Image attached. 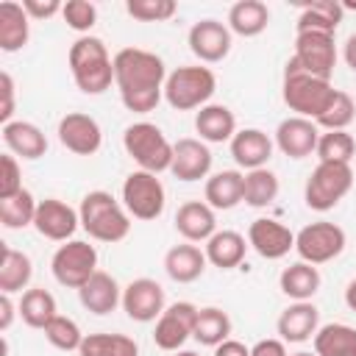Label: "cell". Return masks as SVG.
Returning a JSON list of instances; mask_svg holds the SVG:
<instances>
[{
    "mask_svg": "<svg viewBox=\"0 0 356 356\" xmlns=\"http://www.w3.org/2000/svg\"><path fill=\"white\" fill-rule=\"evenodd\" d=\"M345 303L350 312H356V278L348 281V286H345Z\"/></svg>",
    "mask_w": 356,
    "mask_h": 356,
    "instance_id": "f5cc1de1",
    "label": "cell"
},
{
    "mask_svg": "<svg viewBox=\"0 0 356 356\" xmlns=\"http://www.w3.org/2000/svg\"><path fill=\"white\" fill-rule=\"evenodd\" d=\"M295 250H298L300 261H309L314 267L325 264L345 250V231L328 220L309 222L295 234Z\"/></svg>",
    "mask_w": 356,
    "mask_h": 356,
    "instance_id": "30bf717a",
    "label": "cell"
},
{
    "mask_svg": "<svg viewBox=\"0 0 356 356\" xmlns=\"http://www.w3.org/2000/svg\"><path fill=\"white\" fill-rule=\"evenodd\" d=\"M50 270L61 286L81 289L97 273V250H95V245H89L83 239H70L53 253Z\"/></svg>",
    "mask_w": 356,
    "mask_h": 356,
    "instance_id": "9c48e42d",
    "label": "cell"
},
{
    "mask_svg": "<svg viewBox=\"0 0 356 356\" xmlns=\"http://www.w3.org/2000/svg\"><path fill=\"white\" fill-rule=\"evenodd\" d=\"M231 317L228 312H222L220 306H206L197 312V323H195V339L200 345H209V348H217L220 342L231 339Z\"/></svg>",
    "mask_w": 356,
    "mask_h": 356,
    "instance_id": "d590c367",
    "label": "cell"
},
{
    "mask_svg": "<svg viewBox=\"0 0 356 356\" xmlns=\"http://www.w3.org/2000/svg\"><path fill=\"white\" fill-rule=\"evenodd\" d=\"M36 209H39L36 197H33L28 189H22V192H17V195L0 200V222H3V228H8V231L33 225Z\"/></svg>",
    "mask_w": 356,
    "mask_h": 356,
    "instance_id": "74e56055",
    "label": "cell"
},
{
    "mask_svg": "<svg viewBox=\"0 0 356 356\" xmlns=\"http://www.w3.org/2000/svg\"><path fill=\"white\" fill-rule=\"evenodd\" d=\"M245 253H248V239L239 231H231V228L217 231L206 242V259H209V264H214L220 270L239 267L245 261Z\"/></svg>",
    "mask_w": 356,
    "mask_h": 356,
    "instance_id": "83f0119b",
    "label": "cell"
},
{
    "mask_svg": "<svg viewBox=\"0 0 356 356\" xmlns=\"http://www.w3.org/2000/svg\"><path fill=\"white\" fill-rule=\"evenodd\" d=\"M211 170V150L203 139H192V136H184L172 145V164H170V172L178 178V181H200L206 178Z\"/></svg>",
    "mask_w": 356,
    "mask_h": 356,
    "instance_id": "d6986e66",
    "label": "cell"
},
{
    "mask_svg": "<svg viewBox=\"0 0 356 356\" xmlns=\"http://www.w3.org/2000/svg\"><path fill=\"white\" fill-rule=\"evenodd\" d=\"M175 356H200L197 350H175Z\"/></svg>",
    "mask_w": 356,
    "mask_h": 356,
    "instance_id": "db71d44e",
    "label": "cell"
},
{
    "mask_svg": "<svg viewBox=\"0 0 356 356\" xmlns=\"http://www.w3.org/2000/svg\"><path fill=\"white\" fill-rule=\"evenodd\" d=\"M214 92H217V78L209 67H200V64L178 67L164 81V100L175 111L203 108V106H209Z\"/></svg>",
    "mask_w": 356,
    "mask_h": 356,
    "instance_id": "5b68a950",
    "label": "cell"
},
{
    "mask_svg": "<svg viewBox=\"0 0 356 356\" xmlns=\"http://www.w3.org/2000/svg\"><path fill=\"white\" fill-rule=\"evenodd\" d=\"M58 142L75 153V156H92L100 150L103 145V131L97 125L95 117L83 114V111H70L58 120Z\"/></svg>",
    "mask_w": 356,
    "mask_h": 356,
    "instance_id": "4fadbf2b",
    "label": "cell"
},
{
    "mask_svg": "<svg viewBox=\"0 0 356 356\" xmlns=\"http://www.w3.org/2000/svg\"><path fill=\"white\" fill-rule=\"evenodd\" d=\"M206 203L214 211H228L242 203L245 197V172L239 170H220L206 178Z\"/></svg>",
    "mask_w": 356,
    "mask_h": 356,
    "instance_id": "484cf974",
    "label": "cell"
},
{
    "mask_svg": "<svg viewBox=\"0 0 356 356\" xmlns=\"http://www.w3.org/2000/svg\"><path fill=\"white\" fill-rule=\"evenodd\" d=\"M42 331H44L47 342L53 348H58V350H78L81 342H83V337H86V334H81L78 323L70 320V317H64V314H56Z\"/></svg>",
    "mask_w": 356,
    "mask_h": 356,
    "instance_id": "b9f144b4",
    "label": "cell"
},
{
    "mask_svg": "<svg viewBox=\"0 0 356 356\" xmlns=\"http://www.w3.org/2000/svg\"><path fill=\"white\" fill-rule=\"evenodd\" d=\"M312 339L317 356H356V328L345 323L320 325Z\"/></svg>",
    "mask_w": 356,
    "mask_h": 356,
    "instance_id": "d6a6232c",
    "label": "cell"
},
{
    "mask_svg": "<svg viewBox=\"0 0 356 356\" xmlns=\"http://www.w3.org/2000/svg\"><path fill=\"white\" fill-rule=\"evenodd\" d=\"M3 142L11 156L28 159V161L42 159L47 153V136L42 134L39 125L25 120H11L8 125H3Z\"/></svg>",
    "mask_w": 356,
    "mask_h": 356,
    "instance_id": "cb8c5ba5",
    "label": "cell"
},
{
    "mask_svg": "<svg viewBox=\"0 0 356 356\" xmlns=\"http://www.w3.org/2000/svg\"><path fill=\"white\" fill-rule=\"evenodd\" d=\"M195 131L200 134L203 142H211V145H222V142H231L234 134H236V117L228 106H220V103H209L203 108H197L195 114Z\"/></svg>",
    "mask_w": 356,
    "mask_h": 356,
    "instance_id": "4316f807",
    "label": "cell"
},
{
    "mask_svg": "<svg viewBox=\"0 0 356 356\" xmlns=\"http://www.w3.org/2000/svg\"><path fill=\"white\" fill-rule=\"evenodd\" d=\"M317 139H320V128L314 120L306 117H286L278 122L275 128V145L284 156L289 159H306L317 150Z\"/></svg>",
    "mask_w": 356,
    "mask_h": 356,
    "instance_id": "ac0fdd59",
    "label": "cell"
},
{
    "mask_svg": "<svg viewBox=\"0 0 356 356\" xmlns=\"http://www.w3.org/2000/svg\"><path fill=\"white\" fill-rule=\"evenodd\" d=\"M231 156L242 170H261L273 159V139L259 128H242L231 139Z\"/></svg>",
    "mask_w": 356,
    "mask_h": 356,
    "instance_id": "44dd1931",
    "label": "cell"
},
{
    "mask_svg": "<svg viewBox=\"0 0 356 356\" xmlns=\"http://www.w3.org/2000/svg\"><path fill=\"white\" fill-rule=\"evenodd\" d=\"M275 328L284 342H306L320 328V312L312 300H295L292 306H286L281 312Z\"/></svg>",
    "mask_w": 356,
    "mask_h": 356,
    "instance_id": "7402d4cb",
    "label": "cell"
},
{
    "mask_svg": "<svg viewBox=\"0 0 356 356\" xmlns=\"http://www.w3.org/2000/svg\"><path fill=\"white\" fill-rule=\"evenodd\" d=\"M122 147L125 153L139 164L145 172H164L172 164V145L167 142L164 131L153 122H134L122 134Z\"/></svg>",
    "mask_w": 356,
    "mask_h": 356,
    "instance_id": "8992f818",
    "label": "cell"
},
{
    "mask_svg": "<svg viewBox=\"0 0 356 356\" xmlns=\"http://www.w3.org/2000/svg\"><path fill=\"white\" fill-rule=\"evenodd\" d=\"M314 153L320 161L350 164V159L356 156V139L348 131H325V134H320Z\"/></svg>",
    "mask_w": 356,
    "mask_h": 356,
    "instance_id": "ab89813d",
    "label": "cell"
},
{
    "mask_svg": "<svg viewBox=\"0 0 356 356\" xmlns=\"http://www.w3.org/2000/svg\"><path fill=\"white\" fill-rule=\"evenodd\" d=\"M353 189V170L350 164H334V161H320L312 175L306 178L303 186V200L314 211H328L334 209L348 192Z\"/></svg>",
    "mask_w": 356,
    "mask_h": 356,
    "instance_id": "52a82bcc",
    "label": "cell"
},
{
    "mask_svg": "<svg viewBox=\"0 0 356 356\" xmlns=\"http://www.w3.org/2000/svg\"><path fill=\"white\" fill-rule=\"evenodd\" d=\"M278 286L292 300H312L314 292L320 289V270L309 261H295V264L284 267Z\"/></svg>",
    "mask_w": 356,
    "mask_h": 356,
    "instance_id": "1f68e13d",
    "label": "cell"
},
{
    "mask_svg": "<svg viewBox=\"0 0 356 356\" xmlns=\"http://www.w3.org/2000/svg\"><path fill=\"white\" fill-rule=\"evenodd\" d=\"M342 56H345V64L356 72V33H350L348 36V42H345V50H342Z\"/></svg>",
    "mask_w": 356,
    "mask_h": 356,
    "instance_id": "816d5d0a",
    "label": "cell"
},
{
    "mask_svg": "<svg viewBox=\"0 0 356 356\" xmlns=\"http://www.w3.org/2000/svg\"><path fill=\"white\" fill-rule=\"evenodd\" d=\"M334 86L331 81L325 78H317V75H309L306 70H300L292 58L286 61L284 67V86H281V95H284V103L298 111V117H306V120H317L328 103L334 100Z\"/></svg>",
    "mask_w": 356,
    "mask_h": 356,
    "instance_id": "277c9868",
    "label": "cell"
},
{
    "mask_svg": "<svg viewBox=\"0 0 356 356\" xmlns=\"http://www.w3.org/2000/svg\"><path fill=\"white\" fill-rule=\"evenodd\" d=\"M278 197V175L267 167L245 172V203L253 209H264Z\"/></svg>",
    "mask_w": 356,
    "mask_h": 356,
    "instance_id": "f35d334b",
    "label": "cell"
},
{
    "mask_svg": "<svg viewBox=\"0 0 356 356\" xmlns=\"http://www.w3.org/2000/svg\"><path fill=\"white\" fill-rule=\"evenodd\" d=\"M167 67L161 56L142 47H122L114 53V83L120 100L134 114H147L164 97Z\"/></svg>",
    "mask_w": 356,
    "mask_h": 356,
    "instance_id": "6da1fadb",
    "label": "cell"
},
{
    "mask_svg": "<svg viewBox=\"0 0 356 356\" xmlns=\"http://www.w3.org/2000/svg\"><path fill=\"white\" fill-rule=\"evenodd\" d=\"M78 225H81L78 211L72 206H67L64 200H58V197L39 200V209H36V217H33V228L44 239H50V242H70Z\"/></svg>",
    "mask_w": 356,
    "mask_h": 356,
    "instance_id": "2e32d148",
    "label": "cell"
},
{
    "mask_svg": "<svg viewBox=\"0 0 356 356\" xmlns=\"http://www.w3.org/2000/svg\"><path fill=\"white\" fill-rule=\"evenodd\" d=\"M67 64L75 86L83 95H103L114 83V58L97 36H78L70 44Z\"/></svg>",
    "mask_w": 356,
    "mask_h": 356,
    "instance_id": "7a4b0ae2",
    "label": "cell"
},
{
    "mask_svg": "<svg viewBox=\"0 0 356 356\" xmlns=\"http://www.w3.org/2000/svg\"><path fill=\"white\" fill-rule=\"evenodd\" d=\"M186 44L203 64H217L231 53V28L220 19H200L189 28Z\"/></svg>",
    "mask_w": 356,
    "mask_h": 356,
    "instance_id": "9a60e30c",
    "label": "cell"
},
{
    "mask_svg": "<svg viewBox=\"0 0 356 356\" xmlns=\"http://www.w3.org/2000/svg\"><path fill=\"white\" fill-rule=\"evenodd\" d=\"M214 356H250V348L236 339H225L214 348Z\"/></svg>",
    "mask_w": 356,
    "mask_h": 356,
    "instance_id": "681fc988",
    "label": "cell"
},
{
    "mask_svg": "<svg viewBox=\"0 0 356 356\" xmlns=\"http://www.w3.org/2000/svg\"><path fill=\"white\" fill-rule=\"evenodd\" d=\"M61 17H64L67 28H72V31L89 36V31H92L95 22H97V8H95V3H89V0H67L64 8H61Z\"/></svg>",
    "mask_w": 356,
    "mask_h": 356,
    "instance_id": "ee69618b",
    "label": "cell"
},
{
    "mask_svg": "<svg viewBox=\"0 0 356 356\" xmlns=\"http://www.w3.org/2000/svg\"><path fill=\"white\" fill-rule=\"evenodd\" d=\"M14 309H19V306H14V300H11V295H0V331H8L11 328V323H14Z\"/></svg>",
    "mask_w": 356,
    "mask_h": 356,
    "instance_id": "f907efd6",
    "label": "cell"
},
{
    "mask_svg": "<svg viewBox=\"0 0 356 356\" xmlns=\"http://www.w3.org/2000/svg\"><path fill=\"white\" fill-rule=\"evenodd\" d=\"M209 259H206V250H200L195 242H184V245H175L167 250L164 256V273L175 281V284H192L203 275Z\"/></svg>",
    "mask_w": 356,
    "mask_h": 356,
    "instance_id": "d4e9b609",
    "label": "cell"
},
{
    "mask_svg": "<svg viewBox=\"0 0 356 356\" xmlns=\"http://www.w3.org/2000/svg\"><path fill=\"white\" fill-rule=\"evenodd\" d=\"M356 117V103L348 92L337 89L334 92V100L328 103V108L314 120L317 128H325V131H348V125L353 122Z\"/></svg>",
    "mask_w": 356,
    "mask_h": 356,
    "instance_id": "60d3db41",
    "label": "cell"
},
{
    "mask_svg": "<svg viewBox=\"0 0 356 356\" xmlns=\"http://www.w3.org/2000/svg\"><path fill=\"white\" fill-rule=\"evenodd\" d=\"M292 61L306 70L309 75L325 78L331 81L334 67H337V44H334V33H317V31H306L295 36V53Z\"/></svg>",
    "mask_w": 356,
    "mask_h": 356,
    "instance_id": "8fae6325",
    "label": "cell"
},
{
    "mask_svg": "<svg viewBox=\"0 0 356 356\" xmlns=\"http://www.w3.org/2000/svg\"><path fill=\"white\" fill-rule=\"evenodd\" d=\"M28 14L22 8V3L6 0L0 3V50L3 53H17L28 44L31 28H28Z\"/></svg>",
    "mask_w": 356,
    "mask_h": 356,
    "instance_id": "f1b7e54d",
    "label": "cell"
},
{
    "mask_svg": "<svg viewBox=\"0 0 356 356\" xmlns=\"http://www.w3.org/2000/svg\"><path fill=\"white\" fill-rule=\"evenodd\" d=\"M78 217H81V228L97 242L114 245L131 234V217H128L125 206L106 189L86 192L81 200Z\"/></svg>",
    "mask_w": 356,
    "mask_h": 356,
    "instance_id": "3957f363",
    "label": "cell"
},
{
    "mask_svg": "<svg viewBox=\"0 0 356 356\" xmlns=\"http://www.w3.org/2000/svg\"><path fill=\"white\" fill-rule=\"evenodd\" d=\"M248 245L261 256V259H284L292 248H295V234L278 222V220H270V217H259L250 222L248 228Z\"/></svg>",
    "mask_w": 356,
    "mask_h": 356,
    "instance_id": "e0dca14e",
    "label": "cell"
},
{
    "mask_svg": "<svg viewBox=\"0 0 356 356\" xmlns=\"http://www.w3.org/2000/svg\"><path fill=\"white\" fill-rule=\"evenodd\" d=\"M292 356H317V353H309V350H298V353H292Z\"/></svg>",
    "mask_w": 356,
    "mask_h": 356,
    "instance_id": "9f6ffc18",
    "label": "cell"
},
{
    "mask_svg": "<svg viewBox=\"0 0 356 356\" xmlns=\"http://www.w3.org/2000/svg\"><path fill=\"white\" fill-rule=\"evenodd\" d=\"M17 312H19L22 323L31 325V328H44V325L58 314V309H56V298H53L44 286L25 289Z\"/></svg>",
    "mask_w": 356,
    "mask_h": 356,
    "instance_id": "e575fe53",
    "label": "cell"
},
{
    "mask_svg": "<svg viewBox=\"0 0 356 356\" xmlns=\"http://www.w3.org/2000/svg\"><path fill=\"white\" fill-rule=\"evenodd\" d=\"M270 22V8L261 0H239L228 8V28L245 39L259 36Z\"/></svg>",
    "mask_w": 356,
    "mask_h": 356,
    "instance_id": "4dcf8cb0",
    "label": "cell"
},
{
    "mask_svg": "<svg viewBox=\"0 0 356 356\" xmlns=\"http://www.w3.org/2000/svg\"><path fill=\"white\" fill-rule=\"evenodd\" d=\"M33 275V264L28 259V253L14 250V248H3V261H0V289L6 295L22 292L31 284Z\"/></svg>",
    "mask_w": 356,
    "mask_h": 356,
    "instance_id": "836d02e7",
    "label": "cell"
},
{
    "mask_svg": "<svg viewBox=\"0 0 356 356\" xmlns=\"http://www.w3.org/2000/svg\"><path fill=\"white\" fill-rule=\"evenodd\" d=\"M175 231L186 242H209L217 234L214 209L206 200H186L175 211Z\"/></svg>",
    "mask_w": 356,
    "mask_h": 356,
    "instance_id": "ffe728a7",
    "label": "cell"
},
{
    "mask_svg": "<svg viewBox=\"0 0 356 356\" xmlns=\"http://www.w3.org/2000/svg\"><path fill=\"white\" fill-rule=\"evenodd\" d=\"M342 8H356V0H348V3H342Z\"/></svg>",
    "mask_w": 356,
    "mask_h": 356,
    "instance_id": "11a10c76",
    "label": "cell"
},
{
    "mask_svg": "<svg viewBox=\"0 0 356 356\" xmlns=\"http://www.w3.org/2000/svg\"><path fill=\"white\" fill-rule=\"evenodd\" d=\"M22 189H25V186H22L19 161H17V156L6 153V156L0 159V200L17 195V192H22Z\"/></svg>",
    "mask_w": 356,
    "mask_h": 356,
    "instance_id": "f6af8a7d",
    "label": "cell"
},
{
    "mask_svg": "<svg viewBox=\"0 0 356 356\" xmlns=\"http://www.w3.org/2000/svg\"><path fill=\"white\" fill-rule=\"evenodd\" d=\"M342 17H345V8L339 0H314L300 8V17L295 25H298V33H306V31L334 33L339 28Z\"/></svg>",
    "mask_w": 356,
    "mask_h": 356,
    "instance_id": "f546056e",
    "label": "cell"
},
{
    "mask_svg": "<svg viewBox=\"0 0 356 356\" xmlns=\"http://www.w3.org/2000/svg\"><path fill=\"white\" fill-rule=\"evenodd\" d=\"M197 306L189 303V300H178V303H170L161 317L156 320V328H153V342L156 348L161 350H181V345L195 334V323H197Z\"/></svg>",
    "mask_w": 356,
    "mask_h": 356,
    "instance_id": "7c38bea8",
    "label": "cell"
},
{
    "mask_svg": "<svg viewBox=\"0 0 356 356\" xmlns=\"http://www.w3.org/2000/svg\"><path fill=\"white\" fill-rule=\"evenodd\" d=\"M122 206L136 220H156L167 206V192L159 175L134 170L122 181Z\"/></svg>",
    "mask_w": 356,
    "mask_h": 356,
    "instance_id": "ba28073f",
    "label": "cell"
},
{
    "mask_svg": "<svg viewBox=\"0 0 356 356\" xmlns=\"http://www.w3.org/2000/svg\"><path fill=\"white\" fill-rule=\"evenodd\" d=\"M250 356H286L284 339H259L250 348Z\"/></svg>",
    "mask_w": 356,
    "mask_h": 356,
    "instance_id": "c3c4849f",
    "label": "cell"
},
{
    "mask_svg": "<svg viewBox=\"0 0 356 356\" xmlns=\"http://www.w3.org/2000/svg\"><path fill=\"white\" fill-rule=\"evenodd\" d=\"M81 356H139V345L125 334H86L81 348Z\"/></svg>",
    "mask_w": 356,
    "mask_h": 356,
    "instance_id": "8d00e7d4",
    "label": "cell"
},
{
    "mask_svg": "<svg viewBox=\"0 0 356 356\" xmlns=\"http://www.w3.org/2000/svg\"><path fill=\"white\" fill-rule=\"evenodd\" d=\"M167 309L164 289L153 278H136L122 289V312L136 323H153Z\"/></svg>",
    "mask_w": 356,
    "mask_h": 356,
    "instance_id": "5bb4252c",
    "label": "cell"
},
{
    "mask_svg": "<svg viewBox=\"0 0 356 356\" xmlns=\"http://www.w3.org/2000/svg\"><path fill=\"white\" fill-rule=\"evenodd\" d=\"M22 8L31 19H50V17L61 14L64 3H58V0H22Z\"/></svg>",
    "mask_w": 356,
    "mask_h": 356,
    "instance_id": "bcb514c9",
    "label": "cell"
},
{
    "mask_svg": "<svg viewBox=\"0 0 356 356\" xmlns=\"http://www.w3.org/2000/svg\"><path fill=\"white\" fill-rule=\"evenodd\" d=\"M125 11L139 22H164L178 11L175 0H125Z\"/></svg>",
    "mask_w": 356,
    "mask_h": 356,
    "instance_id": "7bdbcfd3",
    "label": "cell"
},
{
    "mask_svg": "<svg viewBox=\"0 0 356 356\" xmlns=\"http://www.w3.org/2000/svg\"><path fill=\"white\" fill-rule=\"evenodd\" d=\"M78 298H81V306L92 314H111L120 303H122V289L120 284L114 281V275L97 270L81 289H78Z\"/></svg>",
    "mask_w": 356,
    "mask_h": 356,
    "instance_id": "603a6c76",
    "label": "cell"
},
{
    "mask_svg": "<svg viewBox=\"0 0 356 356\" xmlns=\"http://www.w3.org/2000/svg\"><path fill=\"white\" fill-rule=\"evenodd\" d=\"M0 95H3V106H0V122L8 125L14 117V78L8 72H0Z\"/></svg>",
    "mask_w": 356,
    "mask_h": 356,
    "instance_id": "7dc6e473",
    "label": "cell"
}]
</instances>
